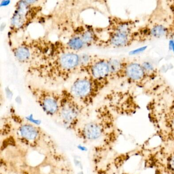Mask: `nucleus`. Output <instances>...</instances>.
Instances as JSON below:
<instances>
[{
    "mask_svg": "<svg viewBox=\"0 0 174 174\" xmlns=\"http://www.w3.org/2000/svg\"><path fill=\"white\" fill-rule=\"evenodd\" d=\"M79 71L96 79L111 81L108 58L92 55H80Z\"/></svg>",
    "mask_w": 174,
    "mask_h": 174,
    "instance_id": "12",
    "label": "nucleus"
},
{
    "mask_svg": "<svg viewBox=\"0 0 174 174\" xmlns=\"http://www.w3.org/2000/svg\"><path fill=\"white\" fill-rule=\"evenodd\" d=\"M126 61L125 60L108 58L110 80L124 78Z\"/></svg>",
    "mask_w": 174,
    "mask_h": 174,
    "instance_id": "15",
    "label": "nucleus"
},
{
    "mask_svg": "<svg viewBox=\"0 0 174 174\" xmlns=\"http://www.w3.org/2000/svg\"><path fill=\"white\" fill-rule=\"evenodd\" d=\"M169 49L174 53V40H170L169 42Z\"/></svg>",
    "mask_w": 174,
    "mask_h": 174,
    "instance_id": "19",
    "label": "nucleus"
},
{
    "mask_svg": "<svg viewBox=\"0 0 174 174\" xmlns=\"http://www.w3.org/2000/svg\"><path fill=\"white\" fill-rule=\"evenodd\" d=\"M61 103L58 117L66 129L75 132L82 121L85 107L76 99L69 90H61Z\"/></svg>",
    "mask_w": 174,
    "mask_h": 174,
    "instance_id": "10",
    "label": "nucleus"
},
{
    "mask_svg": "<svg viewBox=\"0 0 174 174\" xmlns=\"http://www.w3.org/2000/svg\"><path fill=\"white\" fill-rule=\"evenodd\" d=\"M72 33L80 39L85 48L91 46L101 47L103 39L99 35L97 29L89 25H81L74 28Z\"/></svg>",
    "mask_w": 174,
    "mask_h": 174,
    "instance_id": "13",
    "label": "nucleus"
},
{
    "mask_svg": "<svg viewBox=\"0 0 174 174\" xmlns=\"http://www.w3.org/2000/svg\"><path fill=\"white\" fill-rule=\"evenodd\" d=\"M166 4L157 5V8L152 13L148 23L136 29L135 41L174 36V2H170L168 8H166Z\"/></svg>",
    "mask_w": 174,
    "mask_h": 174,
    "instance_id": "5",
    "label": "nucleus"
},
{
    "mask_svg": "<svg viewBox=\"0 0 174 174\" xmlns=\"http://www.w3.org/2000/svg\"><path fill=\"white\" fill-rule=\"evenodd\" d=\"M102 29L106 32V38H102L101 47L119 48L130 46L134 42V34L137 29L136 23L132 20L110 16L108 25Z\"/></svg>",
    "mask_w": 174,
    "mask_h": 174,
    "instance_id": "7",
    "label": "nucleus"
},
{
    "mask_svg": "<svg viewBox=\"0 0 174 174\" xmlns=\"http://www.w3.org/2000/svg\"><path fill=\"white\" fill-rule=\"evenodd\" d=\"M147 78L155 77L157 74V70L152 64L149 62H145L141 64Z\"/></svg>",
    "mask_w": 174,
    "mask_h": 174,
    "instance_id": "16",
    "label": "nucleus"
},
{
    "mask_svg": "<svg viewBox=\"0 0 174 174\" xmlns=\"http://www.w3.org/2000/svg\"><path fill=\"white\" fill-rule=\"evenodd\" d=\"M43 6L38 1H19L10 23L9 37L25 30L29 25L38 21L43 17Z\"/></svg>",
    "mask_w": 174,
    "mask_h": 174,
    "instance_id": "8",
    "label": "nucleus"
},
{
    "mask_svg": "<svg viewBox=\"0 0 174 174\" xmlns=\"http://www.w3.org/2000/svg\"><path fill=\"white\" fill-rule=\"evenodd\" d=\"M110 82V80L96 79L86 75L77 78L69 90L76 99L86 108L93 105Z\"/></svg>",
    "mask_w": 174,
    "mask_h": 174,
    "instance_id": "9",
    "label": "nucleus"
},
{
    "mask_svg": "<svg viewBox=\"0 0 174 174\" xmlns=\"http://www.w3.org/2000/svg\"><path fill=\"white\" fill-rule=\"evenodd\" d=\"M166 167L170 173L174 174V153L167 158Z\"/></svg>",
    "mask_w": 174,
    "mask_h": 174,
    "instance_id": "17",
    "label": "nucleus"
},
{
    "mask_svg": "<svg viewBox=\"0 0 174 174\" xmlns=\"http://www.w3.org/2000/svg\"><path fill=\"white\" fill-rule=\"evenodd\" d=\"M80 55L68 49L65 43L54 42L51 52L39 62L28 66L27 73L50 84L64 83L79 71Z\"/></svg>",
    "mask_w": 174,
    "mask_h": 174,
    "instance_id": "2",
    "label": "nucleus"
},
{
    "mask_svg": "<svg viewBox=\"0 0 174 174\" xmlns=\"http://www.w3.org/2000/svg\"><path fill=\"white\" fill-rule=\"evenodd\" d=\"M124 78H126L128 81L137 84H141L147 78L141 64L129 61H126Z\"/></svg>",
    "mask_w": 174,
    "mask_h": 174,
    "instance_id": "14",
    "label": "nucleus"
},
{
    "mask_svg": "<svg viewBox=\"0 0 174 174\" xmlns=\"http://www.w3.org/2000/svg\"><path fill=\"white\" fill-rule=\"evenodd\" d=\"M146 48H147V46H145V47L136 49L135 50H133L131 52H130V55H136V54H140V53L145 51L146 50Z\"/></svg>",
    "mask_w": 174,
    "mask_h": 174,
    "instance_id": "18",
    "label": "nucleus"
},
{
    "mask_svg": "<svg viewBox=\"0 0 174 174\" xmlns=\"http://www.w3.org/2000/svg\"><path fill=\"white\" fill-rule=\"evenodd\" d=\"M1 136L10 137L19 144L34 149L59 150L48 133L20 115L13 107L2 119Z\"/></svg>",
    "mask_w": 174,
    "mask_h": 174,
    "instance_id": "4",
    "label": "nucleus"
},
{
    "mask_svg": "<svg viewBox=\"0 0 174 174\" xmlns=\"http://www.w3.org/2000/svg\"><path fill=\"white\" fill-rule=\"evenodd\" d=\"M54 45V42L46 36H27L11 44L10 50L17 61L29 66L46 58L51 52Z\"/></svg>",
    "mask_w": 174,
    "mask_h": 174,
    "instance_id": "6",
    "label": "nucleus"
},
{
    "mask_svg": "<svg viewBox=\"0 0 174 174\" xmlns=\"http://www.w3.org/2000/svg\"><path fill=\"white\" fill-rule=\"evenodd\" d=\"M113 113L104 104L95 109L93 119L81 122L75 131L76 136L83 143L93 146L94 154L106 153L117 140Z\"/></svg>",
    "mask_w": 174,
    "mask_h": 174,
    "instance_id": "3",
    "label": "nucleus"
},
{
    "mask_svg": "<svg viewBox=\"0 0 174 174\" xmlns=\"http://www.w3.org/2000/svg\"><path fill=\"white\" fill-rule=\"evenodd\" d=\"M27 89L33 99L46 115L58 117L61 103V93L34 84H29Z\"/></svg>",
    "mask_w": 174,
    "mask_h": 174,
    "instance_id": "11",
    "label": "nucleus"
},
{
    "mask_svg": "<svg viewBox=\"0 0 174 174\" xmlns=\"http://www.w3.org/2000/svg\"><path fill=\"white\" fill-rule=\"evenodd\" d=\"M1 137V174H74L70 162L60 150L34 149L10 137Z\"/></svg>",
    "mask_w": 174,
    "mask_h": 174,
    "instance_id": "1",
    "label": "nucleus"
}]
</instances>
